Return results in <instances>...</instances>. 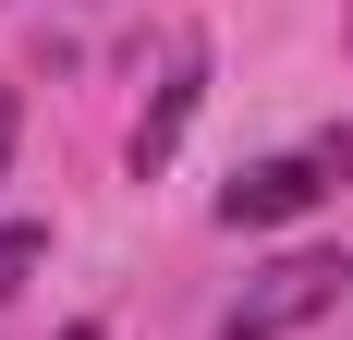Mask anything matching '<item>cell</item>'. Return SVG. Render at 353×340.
Instances as JSON below:
<instances>
[{"label":"cell","mask_w":353,"mask_h":340,"mask_svg":"<svg viewBox=\"0 0 353 340\" xmlns=\"http://www.w3.org/2000/svg\"><path fill=\"white\" fill-rule=\"evenodd\" d=\"M61 340H98V328H61Z\"/></svg>","instance_id":"8992f818"},{"label":"cell","mask_w":353,"mask_h":340,"mask_svg":"<svg viewBox=\"0 0 353 340\" xmlns=\"http://www.w3.org/2000/svg\"><path fill=\"white\" fill-rule=\"evenodd\" d=\"M341 182H353V122H329V134L281 146V158H244L232 182H219V219H232V231H281V219L329 206Z\"/></svg>","instance_id":"6da1fadb"},{"label":"cell","mask_w":353,"mask_h":340,"mask_svg":"<svg viewBox=\"0 0 353 340\" xmlns=\"http://www.w3.org/2000/svg\"><path fill=\"white\" fill-rule=\"evenodd\" d=\"M195 98H208V36L183 25L171 61H159V98H146V122H134V170H171V146H183V122H195Z\"/></svg>","instance_id":"3957f363"},{"label":"cell","mask_w":353,"mask_h":340,"mask_svg":"<svg viewBox=\"0 0 353 340\" xmlns=\"http://www.w3.org/2000/svg\"><path fill=\"white\" fill-rule=\"evenodd\" d=\"M341 255H317V243H305V255H281V268H256L244 292H232V304H219V340H292L305 328V316H329L341 304Z\"/></svg>","instance_id":"7a4b0ae2"},{"label":"cell","mask_w":353,"mask_h":340,"mask_svg":"<svg viewBox=\"0 0 353 340\" xmlns=\"http://www.w3.org/2000/svg\"><path fill=\"white\" fill-rule=\"evenodd\" d=\"M37 268H49V219H0V304H12Z\"/></svg>","instance_id":"277c9868"},{"label":"cell","mask_w":353,"mask_h":340,"mask_svg":"<svg viewBox=\"0 0 353 340\" xmlns=\"http://www.w3.org/2000/svg\"><path fill=\"white\" fill-rule=\"evenodd\" d=\"M12 134H25V109H12V98H0V170H12Z\"/></svg>","instance_id":"5b68a950"}]
</instances>
